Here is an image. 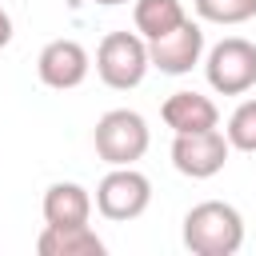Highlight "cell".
<instances>
[{
  "label": "cell",
  "instance_id": "cell-1",
  "mask_svg": "<svg viewBox=\"0 0 256 256\" xmlns=\"http://www.w3.org/2000/svg\"><path fill=\"white\" fill-rule=\"evenodd\" d=\"M184 248L196 256H236L244 248V216L224 200H204L184 216Z\"/></svg>",
  "mask_w": 256,
  "mask_h": 256
},
{
  "label": "cell",
  "instance_id": "cell-2",
  "mask_svg": "<svg viewBox=\"0 0 256 256\" xmlns=\"http://www.w3.org/2000/svg\"><path fill=\"white\" fill-rule=\"evenodd\" d=\"M152 60H148V40L140 32H108L96 48V76L116 88V92H132L144 84Z\"/></svg>",
  "mask_w": 256,
  "mask_h": 256
},
{
  "label": "cell",
  "instance_id": "cell-3",
  "mask_svg": "<svg viewBox=\"0 0 256 256\" xmlns=\"http://www.w3.org/2000/svg\"><path fill=\"white\" fill-rule=\"evenodd\" d=\"M92 144H96V156L112 168H124V164H136L148 144H152V132H148V120L132 108H112L96 120V132H92Z\"/></svg>",
  "mask_w": 256,
  "mask_h": 256
},
{
  "label": "cell",
  "instance_id": "cell-4",
  "mask_svg": "<svg viewBox=\"0 0 256 256\" xmlns=\"http://www.w3.org/2000/svg\"><path fill=\"white\" fill-rule=\"evenodd\" d=\"M204 76L220 96H244L256 88V44L244 36L220 40L204 60Z\"/></svg>",
  "mask_w": 256,
  "mask_h": 256
},
{
  "label": "cell",
  "instance_id": "cell-5",
  "mask_svg": "<svg viewBox=\"0 0 256 256\" xmlns=\"http://www.w3.org/2000/svg\"><path fill=\"white\" fill-rule=\"evenodd\" d=\"M152 204V184L144 172H136L132 164L124 168H112L100 184H96V208L104 220H116V224H128L136 216H144Z\"/></svg>",
  "mask_w": 256,
  "mask_h": 256
},
{
  "label": "cell",
  "instance_id": "cell-6",
  "mask_svg": "<svg viewBox=\"0 0 256 256\" xmlns=\"http://www.w3.org/2000/svg\"><path fill=\"white\" fill-rule=\"evenodd\" d=\"M228 152H232V144L220 128L180 132L172 140V164H176L180 176H192V180H212L216 172H224Z\"/></svg>",
  "mask_w": 256,
  "mask_h": 256
},
{
  "label": "cell",
  "instance_id": "cell-7",
  "mask_svg": "<svg viewBox=\"0 0 256 256\" xmlns=\"http://www.w3.org/2000/svg\"><path fill=\"white\" fill-rule=\"evenodd\" d=\"M200 56H204V32H200V24H192L188 16H184L172 32L148 40V60H152V68H160L164 76H188V72L200 64Z\"/></svg>",
  "mask_w": 256,
  "mask_h": 256
},
{
  "label": "cell",
  "instance_id": "cell-8",
  "mask_svg": "<svg viewBox=\"0 0 256 256\" xmlns=\"http://www.w3.org/2000/svg\"><path fill=\"white\" fill-rule=\"evenodd\" d=\"M36 72H40V80L48 88L72 92V88H80L88 80L92 56H88V48L80 40H52V44H44V52L36 60Z\"/></svg>",
  "mask_w": 256,
  "mask_h": 256
},
{
  "label": "cell",
  "instance_id": "cell-9",
  "mask_svg": "<svg viewBox=\"0 0 256 256\" xmlns=\"http://www.w3.org/2000/svg\"><path fill=\"white\" fill-rule=\"evenodd\" d=\"M160 116H164V124L176 136L180 132H204V128H216L220 124V108L208 96H200V92H172L164 100Z\"/></svg>",
  "mask_w": 256,
  "mask_h": 256
},
{
  "label": "cell",
  "instance_id": "cell-10",
  "mask_svg": "<svg viewBox=\"0 0 256 256\" xmlns=\"http://www.w3.org/2000/svg\"><path fill=\"white\" fill-rule=\"evenodd\" d=\"M36 252L40 256H104V240L88 228V224H44V232L36 236Z\"/></svg>",
  "mask_w": 256,
  "mask_h": 256
},
{
  "label": "cell",
  "instance_id": "cell-11",
  "mask_svg": "<svg viewBox=\"0 0 256 256\" xmlns=\"http://www.w3.org/2000/svg\"><path fill=\"white\" fill-rule=\"evenodd\" d=\"M92 220V196L88 188L72 180H56L44 192V224H88Z\"/></svg>",
  "mask_w": 256,
  "mask_h": 256
},
{
  "label": "cell",
  "instance_id": "cell-12",
  "mask_svg": "<svg viewBox=\"0 0 256 256\" xmlns=\"http://www.w3.org/2000/svg\"><path fill=\"white\" fill-rule=\"evenodd\" d=\"M132 20H136V32L144 40H156L184 20V4L180 0H136Z\"/></svg>",
  "mask_w": 256,
  "mask_h": 256
},
{
  "label": "cell",
  "instance_id": "cell-13",
  "mask_svg": "<svg viewBox=\"0 0 256 256\" xmlns=\"http://www.w3.org/2000/svg\"><path fill=\"white\" fill-rule=\"evenodd\" d=\"M196 16L208 24H248L256 16V0H192Z\"/></svg>",
  "mask_w": 256,
  "mask_h": 256
},
{
  "label": "cell",
  "instance_id": "cell-14",
  "mask_svg": "<svg viewBox=\"0 0 256 256\" xmlns=\"http://www.w3.org/2000/svg\"><path fill=\"white\" fill-rule=\"evenodd\" d=\"M228 144L236 152H256V100H244L232 116H228V128H224Z\"/></svg>",
  "mask_w": 256,
  "mask_h": 256
},
{
  "label": "cell",
  "instance_id": "cell-15",
  "mask_svg": "<svg viewBox=\"0 0 256 256\" xmlns=\"http://www.w3.org/2000/svg\"><path fill=\"white\" fill-rule=\"evenodd\" d=\"M8 40H12V16L0 8V48H8Z\"/></svg>",
  "mask_w": 256,
  "mask_h": 256
},
{
  "label": "cell",
  "instance_id": "cell-16",
  "mask_svg": "<svg viewBox=\"0 0 256 256\" xmlns=\"http://www.w3.org/2000/svg\"><path fill=\"white\" fill-rule=\"evenodd\" d=\"M96 4H108V8H116V4H128V0H96Z\"/></svg>",
  "mask_w": 256,
  "mask_h": 256
}]
</instances>
